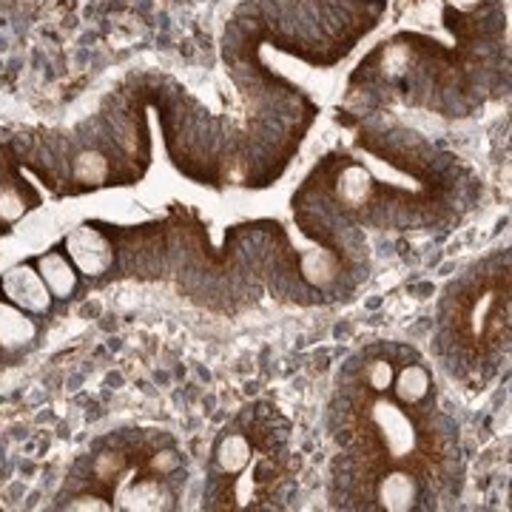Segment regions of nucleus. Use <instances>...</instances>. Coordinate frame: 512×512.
<instances>
[{
    "label": "nucleus",
    "instance_id": "obj_14",
    "mask_svg": "<svg viewBox=\"0 0 512 512\" xmlns=\"http://www.w3.org/2000/svg\"><path fill=\"white\" fill-rule=\"evenodd\" d=\"M157 476H171L180 470V456L174 450H163V453H154L151 456V464H148Z\"/></svg>",
    "mask_w": 512,
    "mask_h": 512
},
{
    "label": "nucleus",
    "instance_id": "obj_4",
    "mask_svg": "<svg viewBox=\"0 0 512 512\" xmlns=\"http://www.w3.org/2000/svg\"><path fill=\"white\" fill-rule=\"evenodd\" d=\"M376 194V183L370 177V171L362 165H345L336 177V200L342 202V208L348 211H359L373 202Z\"/></svg>",
    "mask_w": 512,
    "mask_h": 512
},
{
    "label": "nucleus",
    "instance_id": "obj_5",
    "mask_svg": "<svg viewBox=\"0 0 512 512\" xmlns=\"http://www.w3.org/2000/svg\"><path fill=\"white\" fill-rule=\"evenodd\" d=\"M416 498H419V484H416V478L410 476V473H402V470L387 473L376 484V501H379L382 510H410V507H416Z\"/></svg>",
    "mask_w": 512,
    "mask_h": 512
},
{
    "label": "nucleus",
    "instance_id": "obj_3",
    "mask_svg": "<svg viewBox=\"0 0 512 512\" xmlns=\"http://www.w3.org/2000/svg\"><path fill=\"white\" fill-rule=\"evenodd\" d=\"M0 299L26 313H46L52 308V291L32 265H15L0 276Z\"/></svg>",
    "mask_w": 512,
    "mask_h": 512
},
{
    "label": "nucleus",
    "instance_id": "obj_12",
    "mask_svg": "<svg viewBox=\"0 0 512 512\" xmlns=\"http://www.w3.org/2000/svg\"><path fill=\"white\" fill-rule=\"evenodd\" d=\"M393 376H396V367L390 365V359H376V362H370L365 370L367 387L376 390V393H387L390 384H393Z\"/></svg>",
    "mask_w": 512,
    "mask_h": 512
},
{
    "label": "nucleus",
    "instance_id": "obj_10",
    "mask_svg": "<svg viewBox=\"0 0 512 512\" xmlns=\"http://www.w3.org/2000/svg\"><path fill=\"white\" fill-rule=\"evenodd\" d=\"M171 498L163 478H143L134 484V490L128 493V507H137V510H168L171 507Z\"/></svg>",
    "mask_w": 512,
    "mask_h": 512
},
{
    "label": "nucleus",
    "instance_id": "obj_6",
    "mask_svg": "<svg viewBox=\"0 0 512 512\" xmlns=\"http://www.w3.org/2000/svg\"><path fill=\"white\" fill-rule=\"evenodd\" d=\"M37 271L43 276L46 288L52 291L55 299H69L77 291V268L72 265V259L63 251H49L46 256L37 259Z\"/></svg>",
    "mask_w": 512,
    "mask_h": 512
},
{
    "label": "nucleus",
    "instance_id": "obj_13",
    "mask_svg": "<svg viewBox=\"0 0 512 512\" xmlns=\"http://www.w3.org/2000/svg\"><path fill=\"white\" fill-rule=\"evenodd\" d=\"M23 211H26V205L18 197V191L3 188L0 191V222H15Z\"/></svg>",
    "mask_w": 512,
    "mask_h": 512
},
{
    "label": "nucleus",
    "instance_id": "obj_11",
    "mask_svg": "<svg viewBox=\"0 0 512 512\" xmlns=\"http://www.w3.org/2000/svg\"><path fill=\"white\" fill-rule=\"evenodd\" d=\"M72 174L74 180L83 185H106V180L111 177V165L103 154H97V151H83V154L74 157Z\"/></svg>",
    "mask_w": 512,
    "mask_h": 512
},
{
    "label": "nucleus",
    "instance_id": "obj_16",
    "mask_svg": "<svg viewBox=\"0 0 512 512\" xmlns=\"http://www.w3.org/2000/svg\"><path fill=\"white\" fill-rule=\"evenodd\" d=\"M69 507H72V510H109V504H103V501H100V498H94V495L74 498Z\"/></svg>",
    "mask_w": 512,
    "mask_h": 512
},
{
    "label": "nucleus",
    "instance_id": "obj_8",
    "mask_svg": "<svg viewBox=\"0 0 512 512\" xmlns=\"http://www.w3.org/2000/svg\"><path fill=\"white\" fill-rule=\"evenodd\" d=\"M393 393H396V399L399 404H421L427 396H430V390H433V376H430V370L424 365H404L396 376H393Z\"/></svg>",
    "mask_w": 512,
    "mask_h": 512
},
{
    "label": "nucleus",
    "instance_id": "obj_2",
    "mask_svg": "<svg viewBox=\"0 0 512 512\" xmlns=\"http://www.w3.org/2000/svg\"><path fill=\"white\" fill-rule=\"evenodd\" d=\"M63 254L83 276L109 274L114 265V242L94 225H77L63 242Z\"/></svg>",
    "mask_w": 512,
    "mask_h": 512
},
{
    "label": "nucleus",
    "instance_id": "obj_7",
    "mask_svg": "<svg viewBox=\"0 0 512 512\" xmlns=\"http://www.w3.org/2000/svg\"><path fill=\"white\" fill-rule=\"evenodd\" d=\"M35 333L37 328L35 322L29 319V313L9 305V302H0V348H23L26 342L35 339Z\"/></svg>",
    "mask_w": 512,
    "mask_h": 512
},
{
    "label": "nucleus",
    "instance_id": "obj_1",
    "mask_svg": "<svg viewBox=\"0 0 512 512\" xmlns=\"http://www.w3.org/2000/svg\"><path fill=\"white\" fill-rule=\"evenodd\" d=\"M367 419L382 441L384 453L393 461H404L416 453L419 433H416L413 419L407 416V410H402V404L390 402V399H376L367 410Z\"/></svg>",
    "mask_w": 512,
    "mask_h": 512
},
{
    "label": "nucleus",
    "instance_id": "obj_15",
    "mask_svg": "<svg viewBox=\"0 0 512 512\" xmlns=\"http://www.w3.org/2000/svg\"><path fill=\"white\" fill-rule=\"evenodd\" d=\"M126 467V458L123 456H111V453H106V456L97 458V467H94V473L100 476V481H109V478H114L120 470Z\"/></svg>",
    "mask_w": 512,
    "mask_h": 512
},
{
    "label": "nucleus",
    "instance_id": "obj_9",
    "mask_svg": "<svg viewBox=\"0 0 512 512\" xmlns=\"http://www.w3.org/2000/svg\"><path fill=\"white\" fill-rule=\"evenodd\" d=\"M214 456H217V464H220L222 473L237 476V473H242V470L251 464V456H254L251 439L242 436V433H228V436H222L220 439Z\"/></svg>",
    "mask_w": 512,
    "mask_h": 512
}]
</instances>
